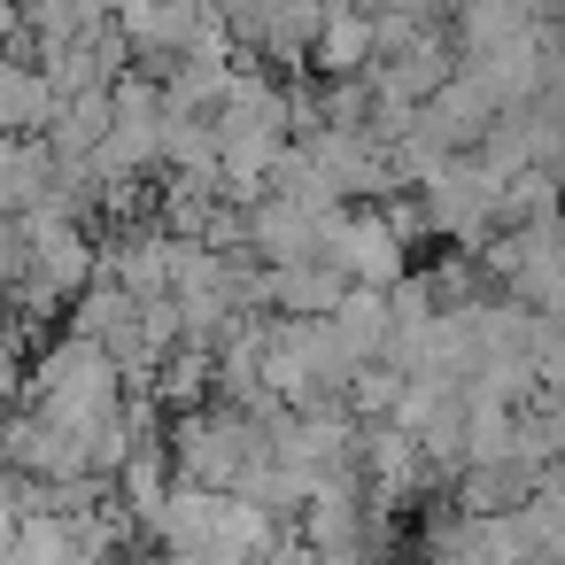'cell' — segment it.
<instances>
[{"label":"cell","mask_w":565,"mask_h":565,"mask_svg":"<svg viewBox=\"0 0 565 565\" xmlns=\"http://www.w3.org/2000/svg\"><path fill=\"white\" fill-rule=\"evenodd\" d=\"M47 109H55L47 71H40L32 55H17V47H0V132H9V140H32V132L47 125Z\"/></svg>","instance_id":"obj_6"},{"label":"cell","mask_w":565,"mask_h":565,"mask_svg":"<svg viewBox=\"0 0 565 565\" xmlns=\"http://www.w3.org/2000/svg\"><path fill=\"white\" fill-rule=\"evenodd\" d=\"M326 326H333V341L349 349V364H372V356H387V287H341V302L326 310Z\"/></svg>","instance_id":"obj_7"},{"label":"cell","mask_w":565,"mask_h":565,"mask_svg":"<svg viewBox=\"0 0 565 565\" xmlns=\"http://www.w3.org/2000/svg\"><path fill=\"white\" fill-rule=\"evenodd\" d=\"M326 264H341V279H356V287H387V279H403L411 241H403L380 210H333V225H326Z\"/></svg>","instance_id":"obj_3"},{"label":"cell","mask_w":565,"mask_h":565,"mask_svg":"<svg viewBox=\"0 0 565 565\" xmlns=\"http://www.w3.org/2000/svg\"><path fill=\"white\" fill-rule=\"evenodd\" d=\"M341 264L326 256H302V264H264V310L271 318H326L341 302Z\"/></svg>","instance_id":"obj_4"},{"label":"cell","mask_w":565,"mask_h":565,"mask_svg":"<svg viewBox=\"0 0 565 565\" xmlns=\"http://www.w3.org/2000/svg\"><path fill=\"white\" fill-rule=\"evenodd\" d=\"M418 210H426V233L457 241V248H480L495 233V186L480 179L472 156H441L426 179H418Z\"/></svg>","instance_id":"obj_2"},{"label":"cell","mask_w":565,"mask_h":565,"mask_svg":"<svg viewBox=\"0 0 565 565\" xmlns=\"http://www.w3.org/2000/svg\"><path fill=\"white\" fill-rule=\"evenodd\" d=\"M271 542H279V511H264L256 495L225 488V495H217V526H210V557H241V565H256Z\"/></svg>","instance_id":"obj_8"},{"label":"cell","mask_w":565,"mask_h":565,"mask_svg":"<svg viewBox=\"0 0 565 565\" xmlns=\"http://www.w3.org/2000/svg\"><path fill=\"white\" fill-rule=\"evenodd\" d=\"M310 71L326 78H364L372 71V9H356V0H326V24L310 40Z\"/></svg>","instance_id":"obj_5"},{"label":"cell","mask_w":565,"mask_h":565,"mask_svg":"<svg viewBox=\"0 0 565 565\" xmlns=\"http://www.w3.org/2000/svg\"><path fill=\"white\" fill-rule=\"evenodd\" d=\"M163 457H171V472L194 480V488H233V480H241L256 457H271V449H264V418H256V411L210 395V403H194V411L171 418Z\"/></svg>","instance_id":"obj_1"}]
</instances>
